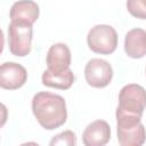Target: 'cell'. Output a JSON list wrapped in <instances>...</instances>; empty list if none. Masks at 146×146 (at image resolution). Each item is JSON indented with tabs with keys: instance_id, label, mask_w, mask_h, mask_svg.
<instances>
[{
	"instance_id": "52a82bcc",
	"label": "cell",
	"mask_w": 146,
	"mask_h": 146,
	"mask_svg": "<svg viewBox=\"0 0 146 146\" xmlns=\"http://www.w3.org/2000/svg\"><path fill=\"white\" fill-rule=\"evenodd\" d=\"M47 70L54 74L63 73L70 68L71 50L65 43L52 44L47 54Z\"/></svg>"
},
{
	"instance_id": "ba28073f",
	"label": "cell",
	"mask_w": 146,
	"mask_h": 146,
	"mask_svg": "<svg viewBox=\"0 0 146 146\" xmlns=\"http://www.w3.org/2000/svg\"><path fill=\"white\" fill-rule=\"evenodd\" d=\"M111 139V128L104 120H96L87 125L82 133V141L86 146H103Z\"/></svg>"
},
{
	"instance_id": "9c48e42d",
	"label": "cell",
	"mask_w": 146,
	"mask_h": 146,
	"mask_svg": "<svg viewBox=\"0 0 146 146\" xmlns=\"http://www.w3.org/2000/svg\"><path fill=\"white\" fill-rule=\"evenodd\" d=\"M117 141L122 146H140L145 143L146 130L141 122L117 125Z\"/></svg>"
},
{
	"instance_id": "7c38bea8",
	"label": "cell",
	"mask_w": 146,
	"mask_h": 146,
	"mask_svg": "<svg viewBox=\"0 0 146 146\" xmlns=\"http://www.w3.org/2000/svg\"><path fill=\"white\" fill-rule=\"evenodd\" d=\"M74 74L72 72V70H66L63 73H58V74H54L51 72H49L48 70H46L42 73V83L46 87H50V88H57V89H62V90H67L72 87V84L74 83Z\"/></svg>"
},
{
	"instance_id": "7a4b0ae2",
	"label": "cell",
	"mask_w": 146,
	"mask_h": 146,
	"mask_svg": "<svg viewBox=\"0 0 146 146\" xmlns=\"http://www.w3.org/2000/svg\"><path fill=\"white\" fill-rule=\"evenodd\" d=\"M145 107L146 90L136 83L124 86L119 94V106L115 113L117 124L140 122Z\"/></svg>"
},
{
	"instance_id": "5b68a950",
	"label": "cell",
	"mask_w": 146,
	"mask_h": 146,
	"mask_svg": "<svg viewBox=\"0 0 146 146\" xmlns=\"http://www.w3.org/2000/svg\"><path fill=\"white\" fill-rule=\"evenodd\" d=\"M84 76L89 86L94 88H104L112 81L113 68L108 62L100 58H92L86 64Z\"/></svg>"
},
{
	"instance_id": "6da1fadb",
	"label": "cell",
	"mask_w": 146,
	"mask_h": 146,
	"mask_svg": "<svg viewBox=\"0 0 146 146\" xmlns=\"http://www.w3.org/2000/svg\"><path fill=\"white\" fill-rule=\"evenodd\" d=\"M32 112L40 125L47 130L59 128L67 119L65 99L59 95L48 91H41L34 95L32 99Z\"/></svg>"
},
{
	"instance_id": "8fae6325",
	"label": "cell",
	"mask_w": 146,
	"mask_h": 146,
	"mask_svg": "<svg viewBox=\"0 0 146 146\" xmlns=\"http://www.w3.org/2000/svg\"><path fill=\"white\" fill-rule=\"evenodd\" d=\"M124 51L131 58H141L146 55V31L143 29L130 30L124 38Z\"/></svg>"
},
{
	"instance_id": "8992f818",
	"label": "cell",
	"mask_w": 146,
	"mask_h": 146,
	"mask_svg": "<svg viewBox=\"0 0 146 146\" xmlns=\"http://www.w3.org/2000/svg\"><path fill=\"white\" fill-rule=\"evenodd\" d=\"M27 72L24 66L14 62H7L0 66V86L2 89L15 90L25 84Z\"/></svg>"
},
{
	"instance_id": "5bb4252c",
	"label": "cell",
	"mask_w": 146,
	"mask_h": 146,
	"mask_svg": "<svg viewBox=\"0 0 146 146\" xmlns=\"http://www.w3.org/2000/svg\"><path fill=\"white\" fill-rule=\"evenodd\" d=\"M51 146L54 145H64V146H74L76 145V137L75 133L71 130L63 131L58 135H56L49 143Z\"/></svg>"
},
{
	"instance_id": "3957f363",
	"label": "cell",
	"mask_w": 146,
	"mask_h": 146,
	"mask_svg": "<svg viewBox=\"0 0 146 146\" xmlns=\"http://www.w3.org/2000/svg\"><path fill=\"white\" fill-rule=\"evenodd\" d=\"M32 25L24 22H10L8 26V46L9 51L17 56L24 57L32 49Z\"/></svg>"
},
{
	"instance_id": "4fadbf2b",
	"label": "cell",
	"mask_w": 146,
	"mask_h": 146,
	"mask_svg": "<svg viewBox=\"0 0 146 146\" xmlns=\"http://www.w3.org/2000/svg\"><path fill=\"white\" fill-rule=\"evenodd\" d=\"M127 9L133 17L146 19V0H127Z\"/></svg>"
},
{
	"instance_id": "30bf717a",
	"label": "cell",
	"mask_w": 146,
	"mask_h": 146,
	"mask_svg": "<svg viewBox=\"0 0 146 146\" xmlns=\"http://www.w3.org/2000/svg\"><path fill=\"white\" fill-rule=\"evenodd\" d=\"M39 6L32 0H18L16 1L9 13L11 22H24L33 25L39 17Z\"/></svg>"
},
{
	"instance_id": "277c9868",
	"label": "cell",
	"mask_w": 146,
	"mask_h": 146,
	"mask_svg": "<svg viewBox=\"0 0 146 146\" xmlns=\"http://www.w3.org/2000/svg\"><path fill=\"white\" fill-rule=\"evenodd\" d=\"M87 42L94 52L110 55L117 47V33L111 25L99 24L91 27L88 32Z\"/></svg>"
}]
</instances>
